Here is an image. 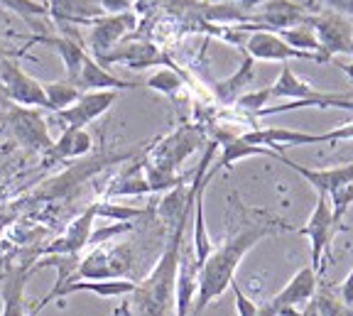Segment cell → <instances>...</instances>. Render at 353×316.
Segmentation results:
<instances>
[{
	"instance_id": "cell-36",
	"label": "cell",
	"mask_w": 353,
	"mask_h": 316,
	"mask_svg": "<svg viewBox=\"0 0 353 316\" xmlns=\"http://www.w3.org/2000/svg\"><path fill=\"white\" fill-rule=\"evenodd\" d=\"M231 289H233V297H236V311L238 316H260V306L255 304L253 299H250L248 294L243 292L241 284L233 280L231 282Z\"/></svg>"
},
{
	"instance_id": "cell-17",
	"label": "cell",
	"mask_w": 353,
	"mask_h": 316,
	"mask_svg": "<svg viewBox=\"0 0 353 316\" xmlns=\"http://www.w3.org/2000/svg\"><path fill=\"white\" fill-rule=\"evenodd\" d=\"M245 143L260 145L268 150L282 155L287 147H302V145H319L324 143L321 133H304V130H290V128H255L241 135Z\"/></svg>"
},
{
	"instance_id": "cell-15",
	"label": "cell",
	"mask_w": 353,
	"mask_h": 316,
	"mask_svg": "<svg viewBox=\"0 0 353 316\" xmlns=\"http://www.w3.org/2000/svg\"><path fill=\"white\" fill-rule=\"evenodd\" d=\"M94 223H96V204H91L83 213H79V216L66 226V231L59 235V238L52 240V243L42 250V255L77 257L79 253L88 245V240H91Z\"/></svg>"
},
{
	"instance_id": "cell-11",
	"label": "cell",
	"mask_w": 353,
	"mask_h": 316,
	"mask_svg": "<svg viewBox=\"0 0 353 316\" xmlns=\"http://www.w3.org/2000/svg\"><path fill=\"white\" fill-rule=\"evenodd\" d=\"M99 64L101 67L123 64V67L135 69V72H143V69L150 67H174L160 52V47L148 42V39H123L121 45H116L108 54L101 56Z\"/></svg>"
},
{
	"instance_id": "cell-38",
	"label": "cell",
	"mask_w": 353,
	"mask_h": 316,
	"mask_svg": "<svg viewBox=\"0 0 353 316\" xmlns=\"http://www.w3.org/2000/svg\"><path fill=\"white\" fill-rule=\"evenodd\" d=\"M319 3H324L329 10L339 12V15H346L353 20V0H319Z\"/></svg>"
},
{
	"instance_id": "cell-7",
	"label": "cell",
	"mask_w": 353,
	"mask_h": 316,
	"mask_svg": "<svg viewBox=\"0 0 353 316\" xmlns=\"http://www.w3.org/2000/svg\"><path fill=\"white\" fill-rule=\"evenodd\" d=\"M0 91H3L8 103L22 105V108L47 111V96H44L42 81L30 76V74L12 59L0 61Z\"/></svg>"
},
{
	"instance_id": "cell-35",
	"label": "cell",
	"mask_w": 353,
	"mask_h": 316,
	"mask_svg": "<svg viewBox=\"0 0 353 316\" xmlns=\"http://www.w3.org/2000/svg\"><path fill=\"white\" fill-rule=\"evenodd\" d=\"M314 311L316 316H353V309H348L341 299H334L331 294L321 292L314 294Z\"/></svg>"
},
{
	"instance_id": "cell-31",
	"label": "cell",
	"mask_w": 353,
	"mask_h": 316,
	"mask_svg": "<svg viewBox=\"0 0 353 316\" xmlns=\"http://www.w3.org/2000/svg\"><path fill=\"white\" fill-rule=\"evenodd\" d=\"M145 86H148L150 91H157V94L174 98V96L182 94V89H184V76L179 72H176L174 67H165V69H157V72H154L152 76H150L148 81H145Z\"/></svg>"
},
{
	"instance_id": "cell-26",
	"label": "cell",
	"mask_w": 353,
	"mask_h": 316,
	"mask_svg": "<svg viewBox=\"0 0 353 316\" xmlns=\"http://www.w3.org/2000/svg\"><path fill=\"white\" fill-rule=\"evenodd\" d=\"M39 42L50 45L52 50L61 56V61H64V69H66V81H69V83L77 81L79 72H81V67H83V61H86V56H88V52L79 45L77 39L57 37V34H54V37H39Z\"/></svg>"
},
{
	"instance_id": "cell-8",
	"label": "cell",
	"mask_w": 353,
	"mask_h": 316,
	"mask_svg": "<svg viewBox=\"0 0 353 316\" xmlns=\"http://www.w3.org/2000/svg\"><path fill=\"white\" fill-rule=\"evenodd\" d=\"M309 25L316 32L319 47L329 59L336 54H346L353 59V20L346 15H339L334 10L309 12Z\"/></svg>"
},
{
	"instance_id": "cell-43",
	"label": "cell",
	"mask_w": 353,
	"mask_h": 316,
	"mask_svg": "<svg viewBox=\"0 0 353 316\" xmlns=\"http://www.w3.org/2000/svg\"><path fill=\"white\" fill-rule=\"evenodd\" d=\"M0 280H3V277H0Z\"/></svg>"
},
{
	"instance_id": "cell-33",
	"label": "cell",
	"mask_w": 353,
	"mask_h": 316,
	"mask_svg": "<svg viewBox=\"0 0 353 316\" xmlns=\"http://www.w3.org/2000/svg\"><path fill=\"white\" fill-rule=\"evenodd\" d=\"M272 101V96H270V86L268 89H258V91H245V94H241L236 98V108L238 111H243V113H250V116H258L263 108H268V103Z\"/></svg>"
},
{
	"instance_id": "cell-32",
	"label": "cell",
	"mask_w": 353,
	"mask_h": 316,
	"mask_svg": "<svg viewBox=\"0 0 353 316\" xmlns=\"http://www.w3.org/2000/svg\"><path fill=\"white\" fill-rule=\"evenodd\" d=\"M145 213L148 211L138 209V206H118V204H108V201L96 204V218H108L113 223H130L132 218H140Z\"/></svg>"
},
{
	"instance_id": "cell-28",
	"label": "cell",
	"mask_w": 353,
	"mask_h": 316,
	"mask_svg": "<svg viewBox=\"0 0 353 316\" xmlns=\"http://www.w3.org/2000/svg\"><path fill=\"white\" fill-rule=\"evenodd\" d=\"M143 194H150V187L143 174V162H135L130 169H125L108 187V196H143Z\"/></svg>"
},
{
	"instance_id": "cell-9",
	"label": "cell",
	"mask_w": 353,
	"mask_h": 316,
	"mask_svg": "<svg viewBox=\"0 0 353 316\" xmlns=\"http://www.w3.org/2000/svg\"><path fill=\"white\" fill-rule=\"evenodd\" d=\"M243 52L253 61H280V64H287V61L292 59H304V61H316V64H329V59L321 54H309V52L292 50L280 34L268 32V30H250L245 42H243Z\"/></svg>"
},
{
	"instance_id": "cell-18",
	"label": "cell",
	"mask_w": 353,
	"mask_h": 316,
	"mask_svg": "<svg viewBox=\"0 0 353 316\" xmlns=\"http://www.w3.org/2000/svg\"><path fill=\"white\" fill-rule=\"evenodd\" d=\"M138 287V282L132 280H77V282H64L59 287H52V292L39 302V309L50 304L52 299H59V297H66V294L74 292H91L99 294V297H125V294H132Z\"/></svg>"
},
{
	"instance_id": "cell-2",
	"label": "cell",
	"mask_w": 353,
	"mask_h": 316,
	"mask_svg": "<svg viewBox=\"0 0 353 316\" xmlns=\"http://www.w3.org/2000/svg\"><path fill=\"white\" fill-rule=\"evenodd\" d=\"M194 206L182 216V221L176 223L170 231L165 253L160 260L154 262L152 272L143 282H138L135 292L130 294V309L132 316H174V280H176V265H179V255L184 248V231L192 218Z\"/></svg>"
},
{
	"instance_id": "cell-40",
	"label": "cell",
	"mask_w": 353,
	"mask_h": 316,
	"mask_svg": "<svg viewBox=\"0 0 353 316\" xmlns=\"http://www.w3.org/2000/svg\"><path fill=\"white\" fill-rule=\"evenodd\" d=\"M3 59H8V52H6V45L0 42V61H3Z\"/></svg>"
},
{
	"instance_id": "cell-25",
	"label": "cell",
	"mask_w": 353,
	"mask_h": 316,
	"mask_svg": "<svg viewBox=\"0 0 353 316\" xmlns=\"http://www.w3.org/2000/svg\"><path fill=\"white\" fill-rule=\"evenodd\" d=\"M324 91L314 89L312 83L302 81L297 74L292 72L290 64H282V72L277 76V81L270 86V96L272 98H282V101H309L321 96Z\"/></svg>"
},
{
	"instance_id": "cell-12",
	"label": "cell",
	"mask_w": 353,
	"mask_h": 316,
	"mask_svg": "<svg viewBox=\"0 0 353 316\" xmlns=\"http://www.w3.org/2000/svg\"><path fill=\"white\" fill-rule=\"evenodd\" d=\"M138 25V15L135 12H121V15H103L99 20L88 25V47H91V56L96 61L103 54H108L116 45H121L123 39L135 30Z\"/></svg>"
},
{
	"instance_id": "cell-10",
	"label": "cell",
	"mask_w": 353,
	"mask_h": 316,
	"mask_svg": "<svg viewBox=\"0 0 353 316\" xmlns=\"http://www.w3.org/2000/svg\"><path fill=\"white\" fill-rule=\"evenodd\" d=\"M336 226H339V221L334 218L329 196L319 194L316 196V206H314V211H312V216H309L307 226L299 228V233L307 235L309 245H312V262H309V267H312L316 275L321 272V257L329 253V245H331L334 233H336Z\"/></svg>"
},
{
	"instance_id": "cell-16",
	"label": "cell",
	"mask_w": 353,
	"mask_h": 316,
	"mask_svg": "<svg viewBox=\"0 0 353 316\" xmlns=\"http://www.w3.org/2000/svg\"><path fill=\"white\" fill-rule=\"evenodd\" d=\"M277 162H282L285 167H290L292 172H297L302 179H307L312 187L316 189V194L331 196L334 191L343 187H351L353 184V162L341 167H329V169H312V167H304L292 162L287 155H277Z\"/></svg>"
},
{
	"instance_id": "cell-21",
	"label": "cell",
	"mask_w": 353,
	"mask_h": 316,
	"mask_svg": "<svg viewBox=\"0 0 353 316\" xmlns=\"http://www.w3.org/2000/svg\"><path fill=\"white\" fill-rule=\"evenodd\" d=\"M81 94H88V91H123V89H138V83L123 81V78L113 76L105 67H101L94 56L88 54L86 61H83L81 72H79L77 81H74Z\"/></svg>"
},
{
	"instance_id": "cell-13",
	"label": "cell",
	"mask_w": 353,
	"mask_h": 316,
	"mask_svg": "<svg viewBox=\"0 0 353 316\" xmlns=\"http://www.w3.org/2000/svg\"><path fill=\"white\" fill-rule=\"evenodd\" d=\"M307 20L309 10L294 0H265L263 6L250 12L248 25H255L258 30H268V32H282V30L297 28Z\"/></svg>"
},
{
	"instance_id": "cell-1",
	"label": "cell",
	"mask_w": 353,
	"mask_h": 316,
	"mask_svg": "<svg viewBox=\"0 0 353 316\" xmlns=\"http://www.w3.org/2000/svg\"><path fill=\"white\" fill-rule=\"evenodd\" d=\"M280 223L275 221H243L236 233H231L221 245H214L204 265L199 267V292L194 299V314L204 311L214 299L231 287L236 280V270L241 267L243 257L265 238L275 233Z\"/></svg>"
},
{
	"instance_id": "cell-41",
	"label": "cell",
	"mask_w": 353,
	"mask_h": 316,
	"mask_svg": "<svg viewBox=\"0 0 353 316\" xmlns=\"http://www.w3.org/2000/svg\"><path fill=\"white\" fill-rule=\"evenodd\" d=\"M3 228H6V221H3V218H0V235H3Z\"/></svg>"
},
{
	"instance_id": "cell-39",
	"label": "cell",
	"mask_w": 353,
	"mask_h": 316,
	"mask_svg": "<svg viewBox=\"0 0 353 316\" xmlns=\"http://www.w3.org/2000/svg\"><path fill=\"white\" fill-rule=\"evenodd\" d=\"M339 294H341V302L348 306V309H353V267L351 272L346 275V280L341 282V289H339Z\"/></svg>"
},
{
	"instance_id": "cell-37",
	"label": "cell",
	"mask_w": 353,
	"mask_h": 316,
	"mask_svg": "<svg viewBox=\"0 0 353 316\" xmlns=\"http://www.w3.org/2000/svg\"><path fill=\"white\" fill-rule=\"evenodd\" d=\"M105 15H121V12H130L135 6V0H99Z\"/></svg>"
},
{
	"instance_id": "cell-14",
	"label": "cell",
	"mask_w": 353,
	"mask_h": 316,
	"mask_svg": "<svg viewBox=\"0 0 353 316\" xmlns=\"http://www.w3.org/2000/svg\"><path fill=\"white\" fill-rule=\"evenodd\" d=\"M118 91H88V94L79 96L77 103L59 113H52L54 123H61L64 128H86L88 123H94L101 118L110 105L116 103Z\"/></svg>"
},
{
	"instance_id": "cell-4",
	"label": "cell",
	"mask_w": 353,
	"mask_h": 316,
	"mask_svg": "<svg viewBox=\"0 0 353 316\" xmlns=\"http://www.w3.org/2000/svg\"><path fill=\"white\" fill-rule=\"evenodd\" d=\"M130 262L132 255L128 245H96L86 257L77 262L72 280H66V282H77V280H125Z\"/></svg>"
},
{
	"instance_id": "cell-6",
	"label": "cell",
	"mask_w": 353,
	"mask_h": 316,
	"mask_svg": "<svg viewBox=\"0 0 353 316\" xmlns=\"http://www.w3.org/2000/svg\"><path fill=\"white\" fill-rule=\"evenodd\" d=\"M316 275L312 267H302L268 304L260 306V316H299V311L312 304L316 294Z\"/></svg>"
},
{
	"instance_id": "cell-22",
	"label": "cell",
	"mask_w": 353,
	"mask_h": 316,
	"mask_svg": "<svg viewBox=\"0 0 353 316\" xmlns=\"http://www.w3.org/2000/svg\"><path fill=\"white\" fill-rule=\"evenodd\" d=\"M47 10L57 23L72 25H91L105 15L99 0H47Z\"/></svg>"
},
{
	"instance_id": "cell-19",
	"label": "cell",
	"mask_w": 353,
	"mask_h": 316,
	"mask_svg": "<svg viewBox=\"0 0 353 316\" xmlns=\"http://www.w3.org/2000/svg\"><path fill=\"white\" fill-rule=\"evenodd\" d=\"M199 292V265L194 262V255H179L174 280V316H189L194 309V299Z\"/></svg>"
},
{
	"instance_id": "cell-20",
	"label": "cell",
	"mask_w": 353,
	"mask_h": 316,
	"mask_svg": "<svg viewBox=\"0 0 353 316\" xmlns=\"http://www.w3.org/2000/svg\"><path fill=\"white\" fill-rule=\"evenodd\" d=\"M32 275L30 265L12 267L8 275L0 280V297H3V311L0 316H28L25 311V287Z\"/></svg>"
},
{
	"instance_id": "cell-34",
	"label": "cell",
	"mask_w": 353,
	"mask_h": 316,
	"mask_svg": "<svg viewBox=\"0 0 353 316\" xmlns=\"http://www.w3.org/2000/svg\"><path fill=\"white\" fill-rule=\"evenodd\" d=\"M0 8L12 10L15 15H20L25 23H32L34 17L50 15L47 6H44V3H37V0H0Z\"/></svg>"
},
{
	"instance_id": "cell-29",
	"label": "cell",
	"mask_w": 353,
	"mask_h": 316,
	"mask_svg": "<svg viewBox=\"0 0 353 316\" xmlns=\"http://www.w3.org/2000/svg\"><path fill=\"white\" fill-rule=\"evenodd\" d=\"M44 86V96H47V111L52 113H59L64 111V108H69L72 103H77L79 96H81V91L74 86V83H69L64 78V81H52V83H42Z\"/></svg>"
},
{
	"instance_id": "cell-24",
	"label": "cell",
	"mask_w": 353,
	"mask_h": 316,
	"mask_svg": "<svg viewBox=\"0 0 353 316\" xmlns=\"http://www.w3.org/2000/svg\"><path fill=\"white\" fill-rule=\"evenodd\" d=\"M248 157H272V160H277V152L268 150V147H260V145L245 143L241 135H236V138H223L221 140V157L216 160L214 172H219V169H231L236 162L248 160Z\"/></svg>"
},
{
	"instance_id": "cell-5",
	"label": "cell",
	"mask_w": 353,
	"mask_h": 316,
	"mask_svg": "<svg viewBox=\"0 0 353 316\" xmlns=\"http://www.w3.org/2000/svg\"><path fill=\"white\" fill-rule=\"evenodd\" d=\"M8 130L15 138V143L28 152L47 155L54 145L50 135V123L44 120L42 111L37 108H22V105L8 103Z\"/></svg>"
},
{
	"instance_id": "cell-42",
	"label": "cell",
	"mask_w": 353,
	"mask_h": 316,
	"mask_svg": "<svg viewBox=\"0 0 353 316\" xmlns=\"http://www.w3.org/2000/svg\"><path fill=\"white\" fill-rule=\"evenodd\" d=\"M37 3H44V6H47V0H37Z\"/></svg>"
},
{
	"instance_id": "cell-27",
	"label": "cell",
	"mask_w": 353,
	"mask_h": 316,
	"mask_svg": "<svg viewBox=\"0 0 353 316\" xmlns=\"http://www.w3.org/2000/svg\"><path fill=\"white\" fill-rule=\"evenodd\" d=\"M253 76H255V61L245 54V56H243V61H241V67H238V72L233 74V76L223 78V81H219L214 86L216 98H219L221 103L233 105L238 96L245 94V89H248V83L253 81Z\"/></svg>"
},
{
	"instance_id": "cell-23",
	"label": "cell",
	"mask_w": 353,
	"mask_h": 316,
	"mask_svg": "<svg viewBox=\"0 0 353 316\" xmlns=\"http://www.w3.org/2000/svg\"><path fill=\"white\" fill-rule=\"evenodd\" d=\"M94 140L86 133V128H64V133L59 135V140H54L52 150L47 152V160L59 162V160H77L91 152Z\"/></svg>"
},
{
	"instance_id": "cell-30",
	"label": "cell",
	"mask_w": 353,
	"mask_h": 316,
	"mask_svg": "<svg viewBox=\"0 0 353 316\" xmlns=\"http://www.w3.org/2000/svg\"><path fill=\"white\" fill-rule=\"evenodd\" d=\"M282 39H285L287 45L292 47V50H299V52H309V54H321L326 56L324 52H321L319 47V39H316V32L312 30V25L309 23H302L297 25V28H290V30H282V32H277ZM329 59V56H326ZM331 61V59H329Z\"/></svg>"
},
{
	"instance_id": "cell-3",
	"label": "cell",
	"mask_w": 353,
	"mask_h": 316,
	"mask_svg": "<svg viewBox=\"0 0 353 316\" xmlns=\"http://www.w3.org/2000/svg\"><path fill=\"white\" fill-rule=\"evenodd\" d=\"M201 145V130L184 125V128L174 130L172 135L162 138L160 143L154 145L152 150L148 152V157L143 162V174L145 182L150 187V194L154 191H170V189L184 184V177L176 174L179 165L196 150Z\"/></svg>"
}]
</instances>
